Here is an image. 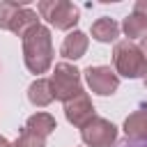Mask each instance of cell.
<instances>
[{
  "mask_svg": "<svg viewBox=\"0 0 147 147\" xmlns=\"http://www.w3.org/2000/svg\"><path fill=\"white\" fill-rule=\"evenodd\" d=\"M110 147H147V136H126L113 142Z\"/></svg>",
  "mask_w": 147,
  "mask_h": 147,
  "instance_id": "1",
  "label": "cell"
}]
</instances>
